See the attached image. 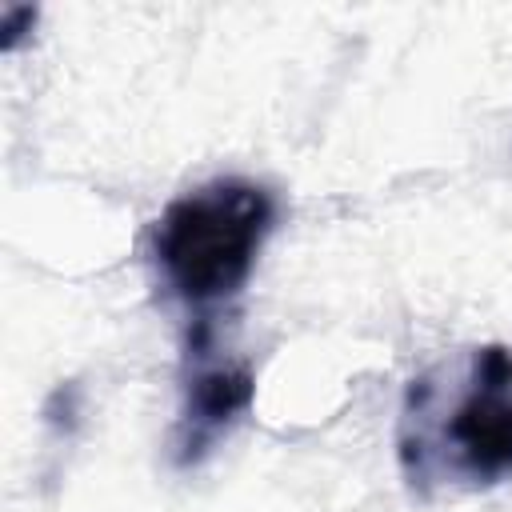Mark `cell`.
Instances as JSON below:
<instances>
[{
	"mask_svg": "<svg viewBox=\"0 0 512 512\" xmlns=\"http://www.w3.org/2000/svg\"><path fill=\"white\" fill-rule=\"evenodd\" d=\"M400 464L412 484L456 476L472 488L512 476V352L472 348L460 380H412L400 424Z\"/></svg>",
	"mask_w": 512,
	"mask_h": 512,
	"instance_id": "6da1fadb",
	"label": "cell"
},
{
	"mask_svg": "<svg viewBox=\"0 0 512 512\" xmlns=\"http://www.w3.org/2000/svg\"><path fill=\"white\" fill-rule=\"evenodd\" d=\"M272 224V192L264 184L224 176L184 192L160 212L152 228V260L172 296L192 308H208L244 288Z\"/></svg>",
	"mask_w": 512,
	"mask_h": 512,
	"instance_id": "7a4b0ae2",
	"label": "cell"
},
{
	"mask_svg": "<svg viewBox=\"0 0 512 512\" xmlns=\"http://www.w3.org/2000/svg\"><path fill=\"white\" fill-rule=\"evenodd\" d=\"M208 320H196L192 332V376L184 384V412L176 428V464H196L212 444L248 412L252 404V372L240 360H212L208 356Z\"/></svg>",
	"mask_w": 512,
	"mask_h": 512,
	"instance_id": "3957f363",
	"label": "cell"
}]
</instances>
